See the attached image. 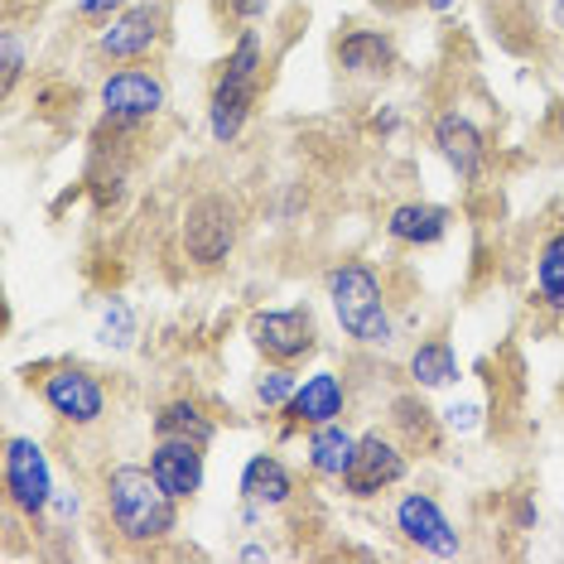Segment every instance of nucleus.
<instances>
[{
  "instance_id": "obj_1",
  "label": "nucleus",
  "mask_w": 564,
  "mask_h": 564,
  "mask_svg": "<svg viewBox=\"0 0 564 564\" xmlns=\"http://www.w3.org/2000/svg\"><path fill=\"white\" fill-rule=\"evenodd\" d=\"M324 300L338 333L362 352H391L401 338L395 304L371 261H333L324 271Z\"/></svg>"
},
{
  "instance_id": "obj_2",
  "label": "nucleus",
  "mask_w": 564,
  "mask_h": 564,
  "mask_svg": "<svg viewBox=\"0 0 564 564\" xmlns=\"http://www.w3.org/2000/svg\"><path fill=\"white\" fill-rule=\"evenodd\" d=\"M178 507L150 464H111L101 473V511L126 550H160L178 531Z\"/></svg>"
},
{
  "instance_id": "obj_3",
  "label": "nucleus",
  "mask_w": 564,
  "mask_h": 564,
  "mask_svg": "<svg viewBox=\"0 0 564 564\" xmlns=\"http://www.w3.org/2000/svg\"><path fill=\"white\" fill-rule=\"evenodd\" d=\"M261 87H265V40L261 30H241L237 44L227 48V58L217 63L213 87H208V107H203V121H208L213 145H237L247 135V126L261 107Z\"/></svg>"
},
{
  "instance_id": "obj_4",
  "label": "nucleus",
  "mask_w": 564,
  "mask_h": 564,
  "mask_svg": "<svg viewBox=\"0 0 564 564\" xmlns=\"http://www.w3.org/2000/svg\"><path fill=\"white\" fill-rule=\"evenodd\" d=\"M237 241H241V208L232 194L208 188V194H194L184 203L178 247H184V261L194 271H223L237 256Z\"/></svg>"
},
{
  "instance_id": "obj_5",
  "label": "nucleus",
  "mask_w": 564,
  "mask_h": 564,
  "mask_svg": "<svg viewBox=\"0 0 564 564\" xmlns=\"http://www.w3.org/2000/svg\"><path fill=\"white\" fill-rule=\"evenodd\" d=\"M0 487H6V507L24 521H48V507L58 497V473L48 448L34 434H6L0 444Z\"/></svg>"
},
{
  "instance_id": "obj_6",
  "label": "nucleus",
  "mask_w": 564,
  "mask_h": 564,
  "mask_svg": "<svg viewBox=\"0 0 564 564\" xmlns=\"http://www.w3.org/2000/svg\"><path fill=\"white\" fill-rule=\"evenodd\" d=\"M97 111H101V126H111V131L155 126L164 111H170V83H164L155 68L117 63V68L97 83Z\"/></svg>"
},
{
  "instance_id": "obj_7",
  "label": "nucleus",
  "mask_w": 564,
  "mask_h": 564,
  "mask_svg": "<svg viewBox=\"0 0 564 564\" xmlns=\"http://www.w3.org/2000/svg\"><path fill=\"white\" fill-rule=\"evenodd\" d=\"M34 391H40L48 415H54L58 425H68V430H97L101 420H107V410H111L107 381H101L93 367H83V362L44 367L40 381H34Z\"/></svg>"
},
{
  "instance_id": "obj_8",
  "label": "nucleus",
  "mask_w": 564,
  "mask_h": 564,
  "mask_svg": "<svg viewBox=\"0 0 564 564\" xmlns=\"http://www.w3.org/2000/svg\"><path fill=\"white\" fill-rule=\"evenodd\" d=\"M405 478H410V444L391 425H371L357 440V458L348 478L338 482V492L348 502H377V497L395 492Z\"/></svg>"
},
{
  "instance_id": "obj_9",
  "label": "nucleus",
  "mask_w": 564,
  "mask_h": 564,
  "mask_svg": "<svg viewBox=\"0 0 564 564\" xmlns=\"http://www.w3.org/2000/svg\"><path fill=\"white\" fill-rule=\"evenodd\" d=\"M391 531L405 550H420V555L434 560H458L464 555V531L454 525V517L444 511V502L425 487H405L391 502Z\"/></svg>"
},
{
  "instance_id": "obj_10",
  "label": "nucleus",
  "mask_w": 564,
  "mask_h": 564,
  "mask_svg": "<svg viewBox=\"0 0 564 564\" xmlns=\"http://www.w3.org/2000/svg\"><path fill=\"white\" fill-rule=\"evenodd\" d=\"M247 343L261 352V362L304 367L318 352V318L310 304H275V310H256L247 318Z\"/></svg>"
},
{
  "instance_id": "obj_11",
  "label": "nucleus",
  "mask_w": 564,
  "mask_h": 564,
  "mask_svg": "<svg viewBox=\"0 0 564 564\" xmlns=\"http://www.w3.org/2000/svg\"><path fill=\"white\" fill-rule=\"evenodd\" d=\"M164 34H170V10L164 0H131L117 20H107L97 30V58L101 63H145L160 54Z\"/></svg>"
},
{
  "instance_id": "obj_12",
  "label": "nucleus",
  "mask_w": 564,
  "mask_h": 564,
  "mask_svg": "<svg viewBox=\"0 0 564 564\" xmlns=\"http://www.w3.org/2000/svg\"><path fill=\"white\" fill-rule=\"evenodd\" d=\"M430 145H434V155L444 160V170L454 174L464 188H478L482 174H487V164H492V145H487V131L468 117L464 107L434 111V121H430Z\"/></svg>"
},
{
  "instance_id": "obj_13",
  "label": "nucleus",
  "mask_w": 564,
  "mask_h": 564,
  "mask_svg": "<svg viewBox=\"0 0 564 564\" xmlns=\"http://www.w3.org/2000/svg\"><path fill=\"white\" fill-rule=\"evenodd\" d=\"M348 405H352V387L343 371L333 367H314L310 377H300V391L294 401L280 410V434H304L314 425H328V420H348Z\"/></svg>"
},
{
  "instance_id": "obj_14",
  "label": "nucleus",
  "mask_w": 564,
  "mask_h": 564,
  "mask_svg": "<svg viewBox=\"0 0 564 564\" xmlns=\"http://www.w3.org/2000/svg\"><path fill=\"white\" fill-rule=\"evenodd\" d=\"M395 63H401V48H395V34L381 24H352L333 40V68L352 83H387Z\"/></svg>"
},
{
  "instance_id": "obj_15",
  "label": "nucleus",
  "mask_w": 564,
  "mask_h": 564,
  "mask_svg": "<svg viewBox=\"0 0 564 564\" xmlns=\"http://www.w3.org/2000/svg\"><path fill=\"white\" fill-rule=\"evenodd\" d=\"M145 464L174 502H194L203 487H208V444H198V440H155Z\"/></svg>"
},
{
  "instance_id": "obj_16",
  "label": "nucleus",
  "mask_w": 564,
  "mask_h": 564,
  "mask_svg": "<svg viewBox=\"0 0 564 564\" xmlns=\"http://www.w3.org/2000/svg\"><path fill=\"white\" fill-rule=\"evenodd\" d=\"M294 497H300V478H294V468L275 454V448H261V454H251L247 464H241L237 502H251L261 511H285Z\"/></svg>"
},
{
  "instance_id": "obj_17",
  "label": "nucleus",
  "mask_w": 564,
  "mask_h": 564,
  "mask_svg": "<svg viewBox=\"0 0 564 564\" xmlns=\"http://www.w3.org/2000/svg\"><path fill=\"white\" fill-rule=\"evenodd\" d=\"M454 232V208L444 203H430V198H405L387 213V237L395 247H410V251H430Z\"/></svg>"
},
{
  "instance_id": "obj_18",
  "label": "nucleus",
  "mask_w": 564,
  "mask_h": 564,
  "mask_svg": "<svg viewBox=\"0 0 564 564\" xmlns=\"http://www.w3.org/2000/svg\"><path fill=\"white\" fill-rule=\"evenodd\" d=\"M357 434L348 420H328V425L304 430V468L314 473L318 482H343L357 458Z\"/></svg>"
},
{
  "instance_id": "obj_19",
  "label": "nucleus",
  "mask_w": 564,
  "mask_h": 564,
  "mask_svg": "<svg viewBox=\"0 0 564 564\" xmlns=\"http://www.w3.org/2000/svg\"><path fill=\"white\" fill-rule=\"evenodd\" d=\"M531 304L545 318L564 324V223L535 241L531 256Z\"/></svg>"
},
{
  "instance_id": "obj_20",
  "label": "nucleus",
  "mask_w": 564,
  "mask_h": 564,
  "mask_svg": "<svg viewBox=\"0 0 564 564\" xmlns=\"http://www.w3.org/2000/svg\"><path fill=\"white\" fill-rule=\"evenodd\" d=\"M405 377H410V387H415L420 395L454 391L458 381H464V362H458V352H454V343L448 338H420L415 348L405 352Z\"/></svg>"
},
{
  "instance_id": "obj_21",
  "label": "nucleus",
  "mask_w": 564,
  "mask_h": 564,
  "mask_svg": "<svg viewBox=\"0 0 564 564\" xmlns=\"http://www.w3.org/2000/svg\"><path fill=\"white\" fill-rule=\"evenodd\" d=\"M150 425H155V440H198V444L217 440V420L208 415V405L194 401V395L164 401L155 415H150Z\"/></svg>"
},
{
  "instance_id": "obj_22",
  "label": "nucleus",
  "mask_w": 564,
  "mask_h": 564,
  "mask_svg": "<svg viewBox=\"0 0 564 564\" xmlns=\"http://www.w3.org/2000/svg\"><path fill=\"white\" fill-rule=\"evenodd\" d=\"M93 338H97L101 352H131L140 343V310L126 300V294H107L97 310Z\"/></svg>"
},
{
  "instance_id": "obj_23",
  "label": "nucleus",
  "mask_w": 564,
  "mask_h": 564,
  "mask_svg": "<svg viewBox=\"0 0 564 564\" xmlns=\"http://www.w3.org/2000/svg\"><path fill=\"white\" fill-rule=\"evenodd\" d=\"M294 391H300V367H285V362H261V371L251 377V401L256 410H265V415H280Z\"/></svg>"
},
{
  "instance_id": "obj_24",
  "label": "nucleus",
  "mask_w": 564,
  "mask_h": 564,
  "mask_svg": "<svg viewBox=\"0 0 564 564\" xmlns=\"http://www.w3.org/2000/svg\"><path fill=\"white\" fill-rule=\"evenodd\" d=\"M440 420H444V434H478L482 425H487V410H482V401H473V395H464V401H448L444 410H440Z\"/></svg>"
},
{
  "instance_id": "obj_25",
  "label": "nucleus",
  "mask_w": 564,
  "mask_h": 564,
  "mask_svg": "<svg viewBox=\"0 0 564 564\" xmlns=\"http://www.w3.org/2000/svg\"><path fill=\"white\" fill-rule=\"evenodd\" d=\"M20 73H24V40L20 30H6L0 34V83H6V93H15Z\"/></svg>"
},
{
  "instance_id": "obj_26",
  "label": "nucleus",
  "mask_w": 564,
  "mask_h": 564,
  "mask_svg": "<svg viewBox=\"0 0 564 564\" xmlns=\"http://www.w3.org/2000/svg\"><path fill=\"white\" fill-rule=\"evenodd\" d=\"M126 6H131V0H78V6H73V15H78L83 24H93V30H101V24L117 20Z\"/></svg>"
},
{
  "instance_id": "obj_27",
  "label": "nucleus",
  "mask_w": 564,
  "mask_h": 564,
  "mask_svg": "<svg viewBox=\"0 0 564 564\" xmlns=\"http://www.w3.org/2000/svg\"><path fill=\"white\" fill-rule=\"evenodd\" d=\"M78 511H83L78 492L58 482V497H54V507H48V521H54V525H73V521H78Z\"/></svg>"
},
{
  "instance_id": "obj_28",
  "label": "nucleus",
  "mask_w": 564,
  "mask_h": 564,
  "mask_svg": "<svg viewBox=\"0 0 564 564\" xmlns=\"http://www.w3.org/2000/svg\"><path fill=\"white\" fill-rule=\"evenodd\" d=\"M265 10H271V0H232V15H237L241 24L265 20Z\"/></svg>"
},
{
  "instance_id": "obj_29",
  "label": "nucleus",
  "mask_w": 564,
  "mask_h": 564,
  "mask_svg": "<svg viewBox=\"0 0 564 564\" xmlns=\"http://www.w3.org/2000/svg\"><path fill=\"white\" fill-rule=\"evenodd\" d=\"M271 555H275V550L265 545V541H247V545L237 550V560H271Z\"/></svg>"
},
{
  "instance_id": "obj_30",
  "label": "nucleus",
  "mask_w": 564,
  "mask_h": 564,
  "mask_svg": "<svg viewBox=\"0 0 564 564\" xmlns=\"http://www.w3.org/2000/svg\"><path fill=\"white\" fill-rule=\"evenodd\" d=\"M420 6H425L430 15H448V10H458V0H420Z\"/></svg>"
},
{
  "instance_id": "obj_31",
  "label": "nucleus",
  "mask_w": 564,
  "mask_h": 564,
  "mask_svg": "<svg viewBox=\"0 0 564 564\" xmlns=\"http://www.w3.org/2000/svg\"><path fill=\"white\" fill-rule=\"evenodd\" d=\"M550 20H555V30H560V40H564V0H550Z\"/></svg>"
},
{
  "instance_id": "obj_32",
  "label": "nucleus",
  "mask_w": 564,
  "mask_h": 564,
  "mask_svg": "<svg viewBox=\"0 0 564 564\" xmlns=\"http://www.w3.org/2000/svg\"><path fill=\"white\" fill-rule=\"evenodd\" d=\"M387 6H391V10H401V6H420V0H387Z\"/></svg>"
}]
</instances>
